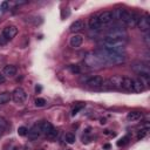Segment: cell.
I'll return each mask as SVG.
<instances>
[{"instance_id": "obj_19", "label": "cell", "mask_w": 150, "mask_h": 150, "mask_svg": "<svg viewBox=\"0 0 150 150\" xmlns=\"http://www.w3.org/2000/svg\"><path fill=\"white\" fill-rule=\"evenodd\" d=\"M144 89L145 88L143 87V84L139 82L138 79H132V89H131V91H134V93H141Z\"/></svg>"}, {"instance_id": "obj_13", "label": "cell", "mask_w": 150, "mask_h": 150, "mask_svg": "<svg viewBox=\"0 0 150 150\" xmlns=\"http://www.w3.org/2000/svg\"><path fill=\"white\" fill-rule=\"evenodd\" d=\"M40 135H41V130H40L39 124L33 125V127L28 130V132H27V136H28L29 139H36L38 137H40Z\"/></svg>"}, {"instance_id": "obj_21", "label": "cell", "mask_w": 150, "mask_h": 150, "mask_svg": "<svg viewBox=\"0 0 150 150\" xmlns=\"http://www.w3.org/2000/svg\"><path fill=\"white\" fill-rule=\"evenodd\" d=\"M11 100H12V93H9V91L0 93V104H6Z\"/></svg>"}, {"instance_id": "obj_33", "label": "cell", "mask_w": 150, "mask_h": 150, "mask_svg": "<svg viewBox=\"0 0 150 150\" xmlns=\"http://www.w3.org/2000/svg\"><path fill=\"white\" fill-rule=\"evenodd\" d=\"M82 108H83V104H80V105H77L76 108H74V109H73V111H71V112H73V115H76V114H77V111H79L80 109H82Z\"/></svg>"}, {"instance_id": "obj_7", "label": "cell", "mask_w": 150, "mask_h": 150, "mask_svg": "<svg viewBox=\"0 0 150 150\" xmlns=\"http://www.w3.org/2000/svg\"><path fill=\"white\" fill-rule=\"evenodd\" d=\"M98 21H100L101 27L110 25L114 21L112 20V13H111V11H104V12H102L98 15Z\"/></svg>"}, {"instance_id": "obj_28", "label": "cell", "mask_w": 150, "mask_h": 150, "mask_svg": "<svg viewBox=\"0 0 150 150\" xmlns=\"http://www.w3.org/2000/svg\"><path fill=\"white\" fill-rule=\"evenodd\" d=\"M27 132H28V129L26 128V127H19L18 128V134H19V136H26L27 135Z\"/></svg>"}, {"instance_id": "obj_22", "label": "cell", "mask_w": 150, "mask_h": 150, "mask_svg": "<svg viewBox=\"0 0 150 150\" xmlns=\"http://www.w3.org/2000/svg\"><path fill=\"white\" fill-rule=\"evenodd\" d=\"M98 89H101V90H112L114 86L110 82V80H103V82H102V84H101V87Z\"/></svg>"}, {"instance_id": "obj_30", "label": "cell", "mask_w": 150, "mask_h": 150, "mask_svg": "<svg viewBox=\"0 0 150 150\" xmlns=\"http://www.w3.org/2000/svg\"><path fill=\"white\" fill-rule=\"evenodd\" d=\"M128 142H129V137H128V136H124V137H122V138L117 142V145H118V146H122V145L127 144Z\"/></svg>"}, {"instance_id": "obj_20", "label": "cell", "mask_w": 150, "mask_h": 150, "mask_svg": "<svg viewBox=\"0 0 150 150\" xmlns=\"http://www.w3.org/2000/svg\"><path fill=\"white\" fill-rule=\"evenodd\" d=\"M122 89L123 90H127V91H131V89H132V79H130V77H123Z\"/></svg>"}, {"instance_id": "obj_27", "label": "cell", "mask_w": 150, "mask_h": 150, "mask_svg": "<svg viewBox=\"0 0 150 150\" xmlns=\"http://www.w3.org/2000/svg\"><path fill=\"white\" fill-rule=\"evenodd\" d=\"M57 134H59V131H57L56 129H54V128H53V129H52V130H50L46 136H47L48 138H50V139H54V138L57 136Z\"/></svg>"}, {"instance_id": "obj_26", "label": "cell", "mask_w": 150, "mask_h": 150, "mask_svg": "<svg viewBox=\"0 0 150 150\" xmlns=\"http://www.w3.org/2000/svg\"><path fill=\"white\" fill-rule=\"evenodd\" d=\"M148 131H149L148 127H146L145 129H141V130L138 131V134H137V139H142V138H144V137L148 135Z\"/></svg>"}, {"instance_id": "obj_25", "label": "cell", "mask_w": 150, "mask_h": 150, "mask_svg": "<svg viewBox=\"0 0 150 150\" xmlns=\"http://www.w3.org/2000/svg\"><path fill=\"white\" fill-rule=\"evenodd\" d=\"M46 100L45 98H42V97H36L35 98V101H34V104H35V107H39V108H41V107H45L46 105Z\"/></svg>"}, {"instance_id": "obj_4", "label": "cell", "mask_w": 150, "mask_h": 150, "mask_svg": "<svg viewBox=\"0 0 150 150\" xmlns=\"http://www.w3.org/2000/svg\"><path fill=\"white\" fill-rule=\"evenodd\" d=\"M81 81L89 88H94V89H98L103 82V79L98 75H94V76H84L81 79Z\"/></svg>"}, {"instance_id": "obj_34", "label": "cell", "mask_w": 150, "mask_h": 150, "mask_svg": "<svg viewBox=\"0 0 150 150\" xmlns=\"http://www.w3.org/2000/svg\"><path fill=\"white\" fill-rule=\"evenodd\" d=\"M6 81V77L4 76V74H0V83H4Z\"/></svg>"}, {"instance_id": "obj_1", "label": "cell", "mask_w": 150, "mask_h": 150, "mask_svg": "<svg viewBox=\"0 0 150 150\" xmlns=\"http://www.w3.org/2000/svg\"><path fill=\"white\" fill-rule=\"evenodd\" d=\"M105 66H114V64H120L125 61V55L122 53H112L102 48H98L94 52Z\"/></svg>"}, {"instance_id": "obj_12", "label": "cell", "mask_w": 150, "mask_h": 150, "mask_svg": "<svg viewBox=\"0 0 150 150\" xmlns=\"http://www.w3.org/2000/svg\"><path fill=\"white\" fill-rule=\"evenodd\" d=\"M84 26H86L84 25V21L81 20V19H79V20H75L74 22H71V25L69 26V30L71 33H76V32L82 30L84 28Z\"/></svg>"}, {"instance_id": "obj_2", "label": "cell", "mask_w": 150, "mask_h": 150, "mask_svg": "<svg viewBox=\"0 0 150 150\" xmlns=\"http://www.w3.org/2000/svg\"><path fill=\"white\" fill-rule=\"evenodd\" d=\"M128 42V39H117V38H108L101 40V48L112 52V53H122L124 52V46Z\"/></svg>"}, {"instance_id": "obj_31", "label": "cell", "mask_w": 150, "mask_h": 150, "mask_svg": "<svg viewBox=\"0 0 150 150\" xmlns=\"http://www.w3.org/2000/svg\"><path fill=\"white\" fill-rule=\"evenodd\" d=\"M143 41L145 42L146 46H150V34L149 33H145L144 36H143Z\"/></svg>"}, {"instance_id": "obj_29", "label": "cell", "mask_w": 150, "mask_h": 150, "mask_svg": "<svg viewBox=\"0 0 150 150\" xmlns=\"http://www.w3.org/2000/svg\"><path fill=\"white\" fill-rule=\"evenodd\" d=\"M69 69H70L71 73H75V74H80V73H81V69H80V67H79L77 64H71V66H69Z\"/></svg>"}, {"instance_id": "obj_14", "label": "cell", "mask_w": 150, "mask_h": 150, "mask_svg": "<svg viewBox=\"0 0 150 150\" xmlns=\"http://www.w3.org/2000/svg\"><path fill=\"white\" fill-rule=\"evenodd\" d=\"M16 71H18V69H16V67L15 66H13V64H7V66H5V68H4V70H2V74H4V76L6 77H13L14 75H16Z\"/></svg>"}, {"instance_id": "obj_3", "label": "cell", "mask_w": 150, "mask_h": 150, "mask_svg": "<svg viewBox=\"0 0 150 150\" xmlns=\"http://www.w3.org/2000/svg\"><path fill=\"white\" fill-rule=\"evenodd\" d=\"M83 62H84V64L88 68H91V69H100V68L105 67V64L103 63V61L95 53H88L84 56Z\"/></svg>"}, {"instance_id": "obj_6", "label": "cell", "mask_w": 150, "mask_h": 150, "mask_svg": "<svg viewBox=\"0 0 150 150\" xmlns=\"http://www.w3.org/2000/svg\"><path fill=\"white\" fill-rule=\"evenodd\" d=\"M131 69L139 74V75H146V76H150V69H149V66L148 63H143V62H134L131 64Z\"/></svg>"}, {"instance_id": "obj_35", "label": "cell", "mask_w": 150, "mask_h": 150, "mask_svg": "<svg viewBox=\"0 0 150 150\" xmlns=\"http://www.w3.org/2000/svg\"><path fill=\"white\" fill-rule=\"evenodd\" d=\"M1 7H2L4 9H6V8L8 7V2H6V1H5V2H2V4H1Z\"/></svg>"}, {"instance_id": "obj_18", "label": "cell", "mask_w": 150, "mask_h": 150, "mask_svg": "<svg viewBox=\"0 0 150 150\" xmlns=\"http://www.w3.org/2000/svg\"><path fill=\"white\" fill-rule=\"evenodd\" d=\"M142 116H143V114H142L141 111L134 110V111H129V112H128V115H127V120L134 122V121H138V120H141Z\"/></svg>"}, {"instance_id": "obj_11", "label": "cell", "mask_w": 150, "mask_h": 150, "mask_svg": "<svg viewBox=\"0 0 150 150\" xmlns=\"http://www.w3.org/2000/svg\"><path fill=\"white\" fill-rule=\"evenodd\" d=\"M82 42H83V36L80 35V34H74V35H71L70 39H69V45H70V47H73V48L80 47V46L82 45Z\"/></svg>"}, {"instance_id": "obj_24", "label": "cell", "mask_w": 150, "mask_h": 150, "mask_svg": "<svg viewBox=\"0 0 150 150\" xmlns=\"http://www.w3.org/2000/svg\"><path fill=\"white\" fill-rule=\"evenodd\" d=\"M64 141H66L68 144H73V143H75L76 137H75V135H74V134L68 132V134H66V136H64Z\"/></svg>"}, {"instance_id": "obj_9", "label": "cell", "mask_w": 150, "mask_h": 150, "mask_svg": "<svg viewBox=\"0 0 150 150\" xmlns=\"http://www.w3.org/2000/svg\"><path fill=\"white\" fill-rule=\"evenodd\" d=\"M1 34L9 41V40H12V39L18 34V28H16L15 26H6V27L2 29Z\"/></svg>"}, {"instance_id": "obj_15", "label": "cell", "mask_w": 150, "mask_h": 150, "mask_svg": "<svg viewBox=\"0 0 150 150\" xmlns=\"http://www.w3.org/2000/svg\"><path fill=\"white\" fill-rule=\"evenodd\" d=\"M138 20H139V15L136 12H130V16L128 19L127 26H129V27H136L137 23H138Z\"/></svg>"}, {"instance_id": "obj_5", "label": "cell", "mask_w": 150, "mask_h": 150, "mask_svg": "<svg viewBox=\"0 0 150 150\" xmlns=\"http://www.w3.org/2000/svg\"><path fill=\"white\" fill-rule=\"evenodd\" d=\"M12 100L15 103H18V104L25 103L26 100H27V93H26V90L23 88H21V87H16L13 90V93H12Z\"/></svg>"}, {"instance_id": "obj_8", "label": "cell", "mask_w": 150, "mask_h": 150, "mask_svg": "<svg viewBox=\"0 0 150 150\" xmlns=\"http://www.w3.org/2000/svg\"><path fill=\"white\" fill-rule=\"evenodd\" d=\"M137 27H138L139 30H142V32H145V33L149 32V29H150V19H149V15H148V14H145V15H143V16H139Z\"/></svg>"}, {"instance_id": "obj_16", "label": "cell", "mask_w": 150, "mask_h": 150, "mask_svg": "<svg viewBox=\"0 0 150 150\" xmlns=\"http://www.w3.org/2000/svg\"><path fill=\"white\" fill-rule=\"evenodd\" d=\"M110 82L114 86V89H122V82H123V77L120 75H114L112 77L109 79Z\"/></svg>"}, {"instance_id": "obj_36", "label": "cell", "mask_w": 150, "mask_h": 150, "mask_svg": "<svg viewBox=\"0 0 150 150\" xmlns=\"http://www.w3.org/2000/svg\"><path fill=\"white\" fill-rule=\"evenodd\" d=\"M104 148H105V149H108V148H110V145H109V144H105V145H104Z\"/></svg>"}, {"instance_id": "obj_23", "label": "cell", "mask_w": 150, "mask_h": 150, "mask_svg": "<svg viewBox=\"0 0 150 150\" xmlns=\"http://www.w3.org/2000/svg\"><path fill=\"white\" fill-rule=\"evenodd\" d=\"M7 127H8V122H7V120H6L5 117L0 116V134H2V132L7 129Z\"/></svg>"}, {"instance_id": "obj_32", "label": "cell", "mask_w": 150, "mask_h": 150, "mask_svg": "<svg viewBox=\"0 0 150 150\" xmlns=\"http://www.w3.org/2000/svg\"><path fill=\"white\" fill-rule=\"evenodd\" d=\"M7 42H8V40H7L2 34H0V46H5Z\"/></svg>"}, {"instance_id": "obj_17", "label": "cell", "mask_w": 150, "mask_h": 150, "mask_svg": "<svg viewBox=\"0 0 150 150\" xmlns=\"http://www.w3.org/2000/svg\"><path fill=\"white\" fill-rule=\"evenodd\" d=\"M39 127H40V130H41V134H45V135H47L54 127L52 125V123L50 122H48V121H42L40 124H39Z\"/></svg>"}, {"instance_id": "obj_10", "label": "cell", "mask_w": 150, "mask_h": 150, "mask_svg": "<svg viewBox=\"0 0 150 150\" xmlns=\"http://www.w3.org/2000/svg\"><path fill=\"white\" fill-rule=\"evenodd\" d=\"M88 27H89L90 30H94V32H96V30H98L101 28V25H100V21H98V15L95 14V15H91L89 18Z\"/></svg>"}]
</instances>
